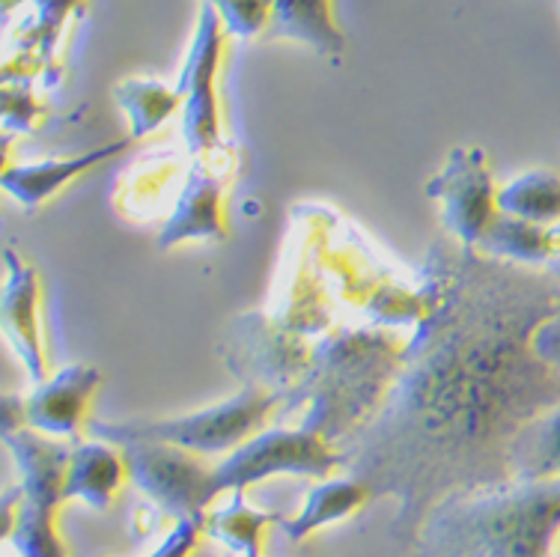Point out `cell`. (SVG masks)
<instances>
[{
    "label": "cell",
    "mask_w": 560,
    "mask_h": 557,
    "mask_svg": "<svg viewBox=\"0 0 560 557\" xmlns=\"http://www.w3.org/2000/svg\"><path fill=\"white\" fill-rule=\"evenodd\" d=\"M423 287L430 313L397 382L340 451L349 477L370 495H394L397 522L415 527L451 495L513 480L522 429L560 403V370L530 344L560 311L555 275L439 242Z\"/></svg>",
    "instance_id": "1"
},
{
    "label": "cell",
    "mask_w": 560,
    "mask_h": 557,
    "mask_svg": "<svg viewBox=\"0 0 560 557\" xmlns=\"http://www.w3.org/2000/svg\"><path fill=\"white\" fill-rule=\"evenodd\" d=\"M560 477L510 480L444 498L420 519L418 557H551Z\"/></svg>",
    "instance_id": "2"
},
{
    "label": "cell",
    "mask_w": 560,
    "mask_h": 557,
    "mask_svg": "<svg viewBox=\"0 0 560 557\" xmlns=\"http://www.w3.org/2000/svg\"><path fill=\"white\" fill-rule=\"evenodd\" d=\"M406 346L378 328H340L313 349L302 385L290 391L307 403L299 423L328 444H346L376 418L402 370Z\"/></svg>",
    "instance_id": "3"
},
{
    "label": "cell",
    "mask_w": 560,
    "mask_h": 557,
    "mask_svg": "<svg viewBox=\"0 0 560 557\" xmlns=\"http://www.w3.org/2000/svg\"><path fill=\"white\" fill-rule=\"evenodd\" d=\"M287 391L245 385L238 397H230L218 406L200 408L191 415L171 420H131V423H90L93 439L110 444H129V441H159L173 444L183 451L212 456V453H233L250 436H257L271 411L283 403Z\"/></svg>",
    "instance_id": "4"
},
{
    "label": "cell",
    "mask_w": 560,
    "mask_h": 557,
    "mask_svg": "<svg viewBox=\"0 0 560 557\" xmlns=\"http://www.w3.org/2000/svg\"><path fill=\"white\" fill-rule=\"evenodd\" d=\"M343 465V453L335 451V444L319 439L316 432L302 427H271L259 429L236 451L226 453L215 465V489L224 492H245L254 483L269 480L278 474H295V477H319Z\"/></svg>",
    "instance_id": "5"
},
{
    "label": "cell",
    "mask_w": 560,
    "mask_h": 557,
    "mask_svg": "<svg viewBox=\"0 0 560 557\" xmlns=\"http://www.w3.org/2000/svg\"><path fill=\"white\" fill-rule=\"evenodd\" d=\"M119 451L129 465V480L176 522L209 513L218 498L215 468H209L200 453L159 441H129Z\"/></svg>",
    "instance_id": "6"
},
{
    "label": "cell",
    "mask_w": 560,
    "mask_h": 557,
    "mask_svg": "<svg viewBox=\"0 0 560 557\" xmlns=\"http://www.w3.org/2000/svg\"><path fill=\"white\" fill-rule=\"evenodd\" d=\"M224 24L212 3H200L195 43L185 57L176 93L183 98V138L195 159H203L221 138V111H218V66L224 51Z\"/></svg>",
    "instance_id": "7"
},
{
    "label": "cell",
    "mask_w": 560,
    "mask_h": 557,
    "mask_svg": "<svg viewBox=\"0 0 560 557\" xmlns=\"http://www.w3.org/2000/svg\"><path fill=\"white\" fill-rule=\"evenodd\" d=\"M427 197L439 204L444 227L459 247L477 251L498 214V188L486 152L480 147L453 150L427 185Z\"/></svg>",
    "instance_id": "8"
},
{
    "label": "cell",
    "mask_w": 560,
    "mask_h": 557,
    "mask_svg": "<svg viewBox=\"0 0 560 557\" xmlns=\"http://www.w3.org/2000/svg\"><path fill=\"white\" fill-rule=\"evenodd\" d=\"M233 340L236 349H230V367L245 379V385L292 391L295 379H304L311 370L313 352L287 332V325H271L262 316H248L233 322Z\"/></svg>",
    "instance_id": "9"
},
{
    "label": "cell",
    "mask_w": 560,
    "mask_h": 557,
    "mask_svg": "<svg viewBox=\"0 0 560 557\" xmlns=\"http://www.w3.org/2000/svg\"><path fill=\"white\" fill-rule=\"evenodd\" d=\"M7 283H3V334L12 344L22 364L31 370V379L43 385L48 375L45 361L43 328H39V275L24 263L15 251H3Z\"/></svg>",
    "instance_id": "10"
},
{
    "label": "cell",
    "mask_w": 560,
    "mask_h": 557,
    "mask_svg": "<svg viewBox=\"0 0 560 557\" xmlns=\"http://www.w3.org/2000/svg\"><path fill=\"white\" fill-rule=\"evenodd\" d=\"M98 382H102V375L96 367L86 364L66 367L51 379H45L24 403L27 427L43 436H51V439L78 441V432L84 427L86 406L96 394Z\"/></svg>",
    "instance_id": "11"
},
{
    "label": "cell",
    "mask_w": 560,
    "mask_h": 557,
    "mask_svg": "<svg viewBox=\"0 0 560 557\" xmlns=\"http://www.w3.org/2000/svg\"><path fill=\"white\" fill-rule=\"evenodd\" d=\"M226 236L224 176L203 159H195L185 176V188L173 214L164 221L159 245L173 247L183 242H206Z\"/></svg>",
    "instance_id": "12"
},
{
    "label": "cell",
    "mask_w": 560,
    "mask_h": 557,
    "mask_svg": "<svg viewBox=\"0 0 560 557\" xmlns=\"http://www.w3.org/2000/svg\"><path fill=\"white\" fill-rule=\"evenodd\" d=\"M3 441L19 465V492L24 501L39 507H60L66 501L63 486L72 448L45 439L33 427L3 429Z\"/></svg>",
    "instance_id": "13"
},
{
    "label": "cell",
    "mask_w": 560,
    "mask_h": 557,
    "mask_svg": "<svg viewBox=\"0 0 560 557\" xmlns=\"http://www.w3.org/2000/svg\"><path fill=\"white\" fill-rule=\"evenodd\" d=\"M129 147V140H117L108 147H98L84 155H72V159H48V161H33V164H7L3 167V192L19 200L24 212L39 209L45 200H51L63 185L75 183L78 176H84L90 167H96L110 155Z\"/></svg>",
    "instance_id": "14"
},
{
    "label": "cell",
    "mask_w": 560,
    "mask_h": 557,
    "mask_svg": "<svg viewBox=\"0 0 560 557\" xmlns=\"http://www.w3.org/2000/svg\"><path fill=\"white\" fill-rule=\"evenodd\" d=\"M126 477H129L126 456L110 441H75L66 472L63 498L66 501L78 498L96 510H108Z\"/></svg>",
    "instance_id": "15"
},
{
    "label": "cell",
    "mask_w": 560,
    "mask_h": 557,
    "mask_svg": "<svg viewBox=\"0 0 560 557\" xmlns=\"http://www.w3.org/2000/svg\"><path fill=\"white\" fill-rule=\"evenodd\" d=\"M266 36L311 45L328 60H337L346 48L343 33L331 19V0H275Z\"/></svg>",
    "instance_id": "16"
},
{
    "label": "cell",
    "mask_w": 560,
    "mask_h": 557,
    "mask_svg": "<svg viewBox=\"0 0 560 557\" xmlns=\"http://www.w3.org/2000/svg\"><path fill=\"white\" fill-rule=\"evenodd\" d=\"M366 498H373L364 483L355 477H337V480H323L319 486H313L307 501L299 513L280 522V531L290 539H304L313 531H319L325 525L343 522L346 515H352L355 510L366 504Z\"/></svg>",
    "instance_id": "17"
},
{
    "label": "cell",
    "mask_w": 560,
    "mask_h": 557,
    "mask_svg": "<svg viewBox=\"0 0 560 557\" xmlns=\"http://www.w3.org/2000/svg\"><path fill=\"white\" fill-rule=\"evenodd\" d=\"M3 536L22 557H69L57 531V507L31 504L12 489L3 495Z\"/></svg>",
    "instance_id": "18"
},
{
    "label": "cell",
    "mask_w": 560,
    "mask_h": 557,
    "mask_svg": "<svg viewBox=\"0 0 560 557\" xmlns=\"http://www.w3.org/2000/svg\"><path fill=\"white\" fill-rule=\"evenodd\" d=\"M477 251L489 259L546 271L551 259V227L530 224V221H522L513 214L498 212L495 221L489 224V230L480 239Z\"/></svg>",
    "instance_id": "19"
},
{
    "label": "cell",
    "mask_w": 560,
    "mask_h": 557,
    "mask_svg": "<svg viewBox=\"0 0 560 557\" xmlns=\"http://www.w3.org/2000/svg\"><path fill=\"white\" fill-rule=\"evenodd\" d=\"M513 480H555L560 477V403L522 429L510 453Z\"/></svg>",
    "instance_id": "20"
},
{
    "label": "cell",
    "mask_w": 560,
    "mask_h": 557,
    "mask_svg": "<svg viewBox=\"0 0 560 557\" xmlns=\"http://www.w3.org/2000/svg\"><path fill=\"white\" fill-rule=\"evenodd\" d=\"M498 212L539 227L560 224V176L537 167L510 179L498 188Z\"/></svg>",
    "instance_id": "21"
},
{
    "label": "cell",
    "mask_w": 560,
    "mask_h": 557,
    "mask_svg": "<svg viewBox=\"0 0 560 557\" xmlns=\"http://www.w3.org/2000/svg\"><path fill=\"white\" fill-rule=\"evenodd\" d=\"M114 98L129 117L131 140H140L152 135L162 126L164 119L176 114V107H183V98L176 93V86H164L162 81L152 78H129L114 90Z\"/></svg>",
    "instance_id": "22"
},
{
    "label": "cell",
    "mask_w": 560,
    "mask_h": 557,
    "mask_svg": "<svg viewBox=\"0 0 560 557\" xmlns=\"http://www.w3.org/2000/svg\"><path fill=\"white\" fill-rule=\"evenodd\" d=\"M275 522V515L254 510L245 501V492H233V501L221 510L206 513V534L221 539L224 546L238 552L242 557H259L262 531Z\"/></svg>",
    "instance_id": "23"
},
{
    "label": "cell",
    "mask_w": 560,
    "mask_h": 557,
    "mask_svg": "<svg viewBox=\"0 0 560 557\" xmlns=\"http://www.w3.org/2000/svg\"><path fill=\"white\" fill-rule=\"evenodd\" d=\"M206 3L218 10L226 36H236L242 43L269 31L271 10H275V0H206Z\"/></svg>",
    "instance_id": "24"
},
{
    "label": "cell",
    "mask_w": 560,
    "mask_h": 557,
    "mask_svg": "<svg viewBox=\"0 0 560 557\" xmlns=\"http://www.w3.org/2000/svg\"><path fill=\"white\" fill-rule=\"evenodd\" d=\"M39 3V19H36V39H39V54L43 60H51L55 54V43L60 31H63L66 15L72 7H78L81 0H36Z\"/></svg>",
    "instance_id": "25"
},
{
    "label": "cell",
    "mask_w": 560,
    "mask_h": 557,
    "mask_svg": "<svg viewBox=\"0 0 560 557\" xmlns=\"http://www.w3.org/2000/svg\"><path fill=\"white\" fill-rule=\"evenodd\" d=\"M39 117H43V107L33 102L31 90L24 86L15 90L12 84L3 86V126L7 129L31 131Z\"/></svg>",
    "instance_id": "26"
},
{
    "label": "cell",
    "mask_w": 560,
    "mask_h": 557,
    "mask_svg": "<svg viewBox=\"0 0 560 557\" xmlns=\"http://www.w3.org/2000/svg\"><path fill=\"white\" fill-rule=\"evenodd\" d=\"M206 531V515H195V519H183L176 522L173 531L164 536V543L150 557H191L195 555L200 534Z\"/></svg>",
    "instance_id": "27"
},
{
    "label": "cell",
    "mask_w": 560,
    "mask_h": 557,
    "mask_svg": "<svg viewBox=\"0 0 560 557\" xmlns=\"http://www.w3.org/2000/svg\"><path fill=\"white\" fill-rule=\"evenodd\" d=\"M530 344H534V352H537L539 361L560 370V311L551 313L549 320L539 322Z\"/></svg>",
    "instance_id": "28"
},
{
    "label": "cell",
    "mask_w": 560,
    "mask_h": 557,
    "mask_svg": "<svg viewBox=\"0 0 560 557\" xmlns=\"http://www.w3.org/2000/svg\"><path fill=\"white\" fill-rule=\"evenodd\" d=\"M546 271L560 280V224L551 227V259L549 266H546Z\"/></svg>",
    "instance_id": "29"
},
{
    "label": "cell",
    "mask_w": 560,
    "mask_h": 557,
    "mask_svg": "<svg viewBox=\"0 0 560 557\" xmlns=\"http://www.w3.org/2000/svg\"><path fill=\"white\" fill-rule=\"evenodd\" d=\"M551 557H560V534H558V539H555V548H551Z\"/></svg>",
    "instance_id": "30"
}]
</instances>
